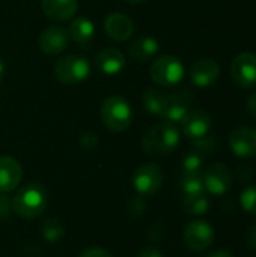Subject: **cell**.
I'll return each instance as SVG.
<instances>
[{"instance_id":"6da1fadb","label":"cell","mask_w":256,"mask_h":257,"mask_svg":"<svg viewBox=\"0 0 256 257\" xmlns=\"http://www.w3.org/2000/svg\"><path fill=\"white\" fill-rule=\"evenodd\" d=\"M180 143V131L175 123L167 120L149 128L142 139V149L148 155H167L177 149Z\"/></svg>"},{"instance_id":"7a4b0ae2","label":"cell","mask_w":256,"mask_h":257,"mask_svg":"<svg viewBox=\"0 0 256 257\" xmlns=\"http://www.w3.org/2000/svg\"><path fill=\"white\" fill-rule=\"evenodd\" d=\"M48 205V196L44 185L30 182L24 185L14 197L11 206L14 212L23 218L32 220L39 217Z\"/></svg>"},{"instance_id":"3957f363","label":"cell","mask_w":256,"mask_h":257,"mask_svg":"<svg viewBox=\"0 0 256 257\" xmlns=\"http://www.w3.org/2000/svg\"><path fill=\"white\" fill-rule=\"evenodd\" d=\"M103 123L113 133H124L133 122V111L127 99L113 95L104 99L101 105Z\"/></svg>"},{"instance_id":"277c9868","label":"cell","mask_w":256,"mask_h":257,"mask_svg":"<svg viewBox=\"0 0 256 257\" xmlns=\"http://www.w3.org/2000/svg\"><path fill=\"white\" fill-rule=\"evenodd\" d=\"M149 74L155 84L163 87H170L178 84L184 78V65L178 57L164 54L154 60Z\"/></svg>"},{"instance_id":"5b68a950","label":"cell","mask_w":256,"mask_h":257,"mask_svg":"<svg viewBox=\"0 0 256 257\" xmlns=\"http://www.w3.org/2000/svg\"><path fill=\"white\" fill-rule=\"evenodd\" d=\"M91 74V65L88 59L75 54H69L57 60L54 66L56 78L63 84H78L84 81Z\"/></svg>"},{"instance_id":"8992f818","label":"cell","mask_w":256,"mask_h":257,"mask_svg":"<svg viewBox=\"0 0 256 257\" xmlns=\"http://www.w3.org/2000/svg\"><path fill=\"white\" fill-rule=\"evenodd\" d=\"M131 182L137 193L143 196H151V194H155L161 188L163 172L157 164L146 163L136 169V172L133 173Z\"/></svg>"},{"instance_id":"52a82bcc","label":"cell","mask_w":256,"mask_h":257,"mask_svg":"<svg viewBox=\"0 0 256 257\" xmlns=\"http://www.w3.org/2000/svg\"><path fill=\"white\" fill-rule=\"evenodd\" d=\"M69 41H71V36H69L68 30L62 26L54 24V26L45 27L41 32V35L38 38V45H39L41 51H44L45 54L56 56L68 48Z\"/></svg>"},{"instance_id":"ba28073f","label":"cell","mask_w":256,"mask_h":257,"mask_svg":"<svg viewBox=\"0 0 256 257\" xmlns=\"http://www.w3.org/2000/svg\"><path fill=\"white\" fill-rule=\"evenodd\" d=\"M192 102H193V93L187 89H181L172 95H167L161 117L170 123H178L190 111Z\"/></svg>"},{"instance_id":"9c48e42d","label":"cell","mask_w":256,"mask_h":257,"mask_svg":"<svg viewBox=\"0 0 256 257\" xmlns=\"http://www.w3.org/2000/svg\"><path fill=\"white\" fill-rule=\"evenodd\" d=\"M231 75L235 84L241 87H253L256 84V54L241 53L231 65Z\"/></svg>"},{"instance_id":"30bf717a","label":"cell","mask_w":256,"mask_h":257,"mask_svg":"<svg viewBox=\"0 0 256 257\" xmlns=\"http://www.w3.org/2000/svg\"><path fill=\"white\" fill-rule=\"evenodd\" d=\"M214 241V230L205 221H192L184 232V242L192 251H204Z\"/></svg>"},{"instance_id":"8fae6325","label":"cell","mask_w":256,"mask_h":257,"mask_svg":"<svg viewBox=\"0 0 256 257\" xmlns=\"http://www.w3.org/2000/svg\"><path fill=\"white\" fill-rule=\"evenodd\" d=\"M231 185L232 173L222 163L211 164L204 173V187L213 194H225L226 191H229Z\"/></svg>"},{"instance_id":"7c38bea8","label":"cell","mask_w":256,"mask_h":257,"mask_svg":"<svg viewBox=\"0 0 256 257\" xmlns=\"http://www.w3.org/2000/svg\"><path fill=\"white\" fill-rule=\"evenodd\" d=\"M229 145L235 155L241 158L256 157V130L249 126L237 128L229 136Z\"/></svg>"},{"instance_id":"4fadbf2b","label":"cell","mask_w":256,"mask_h":257,"mask_svg":"<svg viewBox=\"0 0 256 257\" xmlns=\"http://www.w3.org/2000/svg\"><path fill=\"white\" fill-rule=\"evenodd\" d=\"M220 75V66L213 59H199L190 68V80L198 87L213 86Z\"/></svg>"},{"instance_id":"5bb4252c","label":"cell","mask_w":256,"mask_h":257,"mask_svg":"<svg viewBox=\"0 0 256 257\" xmlns=\"http://www.w3.org/2000/svg\"><path fill=\"white\" fill-rule=\"evenodd\" d=\"M183 123V133L192 139H201L205 137L211 128V116L205 110H190L187 116L181 120Z\"/></svg>"},{"instance_id":"9a60e30c","label":"cell","mask_w":256,"mask_h":257,"mask_svg":"<svg viewBox=\"0 0 256 257\" xmlns=\"http://www.w3.org/2000/svg\"><path fill=\"white\" fill-rule=\"evenodd\" d=\"M23 179V169L17 160L0 157V193L14 191Z\"/></svg>"},{"instance_id":"2e32d148","label":"cell","mask_w":256,"mask_h":257,"mask_svg":"<svg viewBox=\"0 0 256 257\" xmlns=\"http://www.w3.org/2000/svg\"><path fill=\"white\" fill-rule=\"evenodd\" d=\"M104 29L106 33L115 39V41H127L131 38L133 32H134V24L133 21L124 15V14H110L106 21H104Z\"/></svg>"},{"instance_id":"e0dca14e","label":"cell","mask_w":256,"mask_h":257,"mask_svg":"<svg viewBox=\"0 0 256 257\" xmlns=\"http://www.w3.org/2000/svg\"><path fill=\"white\" fill-rule=\"evenodd\" d=\"M44 14L56 21H65L75 15L78 2L77 0H41Z\"/></svg>"},{"instance_id":"ac0fdd59","label":"cell","mask_w":256,"mask_h":257,"mask_svg":"<svg viewBox=\"0 0 256 257\" xmlns=\"http://www.w3.org/2000/svg\"><path fill=\"white\" fill-rule=\"evenodd\" d=\"M95 63H97L98 69L103 74H106V75H116V74H119L124 69L125 57L116 48H104V50H101L97 54Z\"/></svg>"},{"instance_id":"d6986e66","label":"cell","mask_w":256,"mask_h":257,"mask_svg":"<svg viewBox=\"0 0 256 257\" xmlns=\"http://www.w3.org/2000/svg\"><path fill=\"white\" fill-rule=\"evenodd\" d=\"M158 42L151 38V36H139L136 38L130 47H128V54L131 59L145 63L148 60H151L157 53H158Z\"/></svg>"},{"instance_id":"ffe728a7","label":"cell","mask_w":256,"mask_h":257,"mask_svg":"<svg viewBox=\"0 0 256 257\" xmlns=\"http://www.w3.org/2000/svg\"><path fill=\"white\" fill-rule=\"evenodd\" d=\"M68 33H69L71 39H74L75 42H78V44H86V42H89V41L94 38L95 27H94V23H92L89 18L78 17V18H75V20L69 24Z\"/></svg>"},{"instance_id":"44dd1931","label":"cell","mask_w":256,"mask_h":257,"mask_svg":"<svg viewBox=\"0 0 256 257\" xmlns=\"http://www.w3.org/2000/svg\"><path fill=\"white\" fill-rule=\"evenodd\" d=\"M166 99H167L166 93H163L157 89H149L143 93L142 102H143V107L146 111H149L151 114L161 116L164 105H166Z\"/></svg>"},{"instance_id":"7402d4cb","label":"cell","mask_w":256,"mask_h":257,"mask_svg":"<svg viewBox=\"0 0 256 257\" xmlns=\"http://www.w3.org/2000/svg\"><path fill=\"white\" fill-rule=\"evenodd\" d=\"M208 208H210V202L204 193L186 194V197L183 199V209L187 214L201 215V214H205Z\"/></svg>"},{"instance_id":"603a6c76","label":"cell","mask_w":256,"mask_h":257,"mask_svg":"<svg viewBox=\"0 0 256 257\" xmlns=\"http://www.w3.org/2000/svg\"><path fill=\"white\" fill-rule=\"evenodd\" d=\"M180 185L186 194L204 193V173H184L181 175Z\"/></svg>"},{"instance_id":"cb8c5ba5","label":"cell","mask_w":256,"mask_h":257,"mask_svg":"<svg viewBox=\"0 0 256 257\" xmlns=\"http://www.w3.org/2000/svg\"><path fill=\"white\" fill-rule=\"evenodd\" d=\"M63 226L60 224L59 220L56 218H48L42 223L41 226V233L44 236V239L50 241V242H56L63 236Z\"/></svg>"},{"instance_id":"d4e9b609","label":"cell","mask_w":256,"mask_h":257,"mask_svg":"<svg viewBox=\"0 0 256 257\" xmlns=\"http://www.w3.org/2000/svg\"><path fill=\"white\" fill-rule=\"evenodd\" d=\"M204 155L192 151L183 160V172L184 173H202Z\"/></svg>"},{"instance_id":"484cf974","label":"cell","mask_w":256,"mask_h":257,"mask_svg":"<svg viewBox=\"0 0 256 257\" xmlns=\"http://www.w3.org/2000/svg\"><path fill=\"white\" fill-rule=\"evenodd\" d=\"M216 149V140L213 137H201V139H196L193 140V146H192V151L201 154V155H205V154H210Z\"/></svg>"},{"instance_id":"4316f807","label":"cell","mask_w":256,"mask_h":257,"mask_svg":"<svg viewBox=\"0 0 256 257\" xmlns=\"http://www.w3.org/2000/svg\"><path fill=\"white\" fill-rule=\"evenodd\" d=\"M241 205H243V208L247 212L256 215V185L255 187H249V188H246L243 191V194H241Z\"/></svg>"},{"instance_id":"83f0119b","label":"cell","mask_w":256,"mask_h":257,"mask_svg":"<svg viewBox=\"0 0 256 257\" xmlns=\"http://www.w3.org/2000/svg\"><path fill=\"white\" fill-rule=\"evenodd\" d=\"M11 212V202L5 193H0V218H6Z\"/></svg>"},{"instance_id":"f1b7e54d","label":"cell","mask_w":256,"mask_h":257,"mask_svg":"<svg viewBox=\"0 0 256 257\" xmlns=\"http://www.w3.org/2000/svg\"><path fill=\"white\" fill-rule=\"evenodd\" d=\"M80 257H112L110 253H107L106 250H103V248H98V247H92V248H88V250H84Z\"/></svg>"},{"instance_id":"f546056e","label":"cell","mask_w":256,"mask_h":257,"mask_svg":"<svg viewBox=\"0 0 256 257\" xmlns=\"http://www.w3.org/2000/svg\"><path fill=\"white\" fill-rule=\"evenodd\" d=\"M246 242H247V245H249L252 250H255L256 251V224L255 226H252V227L247 230Z\"/></svg>"},{"instance_id":"4dcf8cb0","label":"cell","mask_w":256,"mask_h":257,"mask_svg":"<svg viewBox=\"0 0 256 257\" xmlns=\"http://www.w3.org/2000/svg\"><path fill=\"white\" fill-rule=\"evenodd\" d=\"M246 108L253 117H256V92L246 99Z\"/></svg>"},{"instance_id":"1f68e13d","label":"cell","mask_w":256,"mask_h":257,"mask_svg":"<svg viewBox=\"0 0 256 257\" xmlns=\"http://www.w3.org/2000/svg\"><path fill=\"white\" fill-rule=\"evenodd\" d=\"M137 257H163V254L155 248H145L140 251V254Z\"/></svg>"},{"instance_id":"d6a6232c","label":"cell","mask_w":256,"mask_h":257,"mask_svg":"<svg viewBox=\"0 0 256 257\" xmlns=\"http://www.w3.org/2000/svg\"><path fill=\"white\" fill-rule=\"evenodd\" d=\"M207 257H234V254L229 253V251H226V250H217V251L208 254Z\"/></svg>"},{"instance_id":"836d02e7","label":"cell","mask_w":256,"mask_h":257,"mask_svg":"<svg viewBox=\"0 0 256 257\" xmlns=\"http://www.w3.org/2000/svg\"><path fill=\"white\" fill-rule=\"evenodd\" d=\"M3 74H5V66H3V62L0 60V83L3 80Z\"/></svg>"},{"instance_id":"e575fe53","label":"cell","mask_w":256,"mask_h":257,"mask_svg":"<svg viewBox=\"0 0 256 257\" xmlns=\"http://www.w3.org/2000/svg\"><path fill=\"white\" fill-rule=\"evenodd\" d=\"M128 3H142L143 0H127Z\"/></svg>"}]
</instances>
